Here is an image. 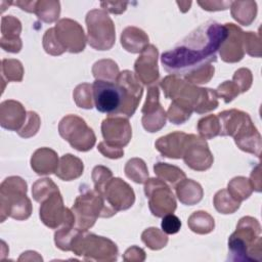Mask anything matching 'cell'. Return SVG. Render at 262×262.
Returning <instances> with one entry per match:
<instances>
[{
    "instance_id": "obj_34",
    "label": "cell",
    "mask_w": 262,
    "mask_h": 262,
    "mask_svg": "<svg viewBox=\"0 0 262 262\" xmlns=\"http://www.w3.org/2000/svg\"><path fill=\"white\" fill-rule=\"evenodd\" d=\"M198 130L203 139H210L219 135L220 123L218 117L209 115L202 118L198 123Z\"/></svg>"
},
{
    "instance_id": "obj_45",
    "label": "cell",
    "mask_w": 262,
    "mask_h": 262,
    "mask_svg": "<svg viewBox=\"0 0 262 262\" xmlns=\"http://www.w3.org/2000/svg\"><path fill=\"white\" fill-rule=\"evenodd\" d=\"M161 227H162L163 232H165L166 234H174L180 230L181 221L173 213L167 214V215L163 216Z\"/></svg>"
},
{
    "instance_id": "obj_2",
    "label": "cell",
    "mask_w": 262,
    "mask_h": 262,
    "mask_svg": "<svg viewBox=\"0 0 262 262\" xmlns=\"http://www.w3.org/2000/svg\"><path fill=\"white\" fill-rule=\"evenodd\" d=\"M143 88L137 77L128 70L119 74L116 81L96 79L92 96L96 110L110 117H132L142 96Z\"/></svg>"
},
{
    "instance_id": "obj_30",
    "label": "cell",
    "mask_w": 262,
    "mask_h": 262,
    "mask_svg": "<svg viewBox=\"0 0 262 262\" xmlns=\"http://www.w3.org/2000/svg\"><path fill=\"white\" fill-rule=\"evenodd\" d=\"M252 186L249 179L245 177H235L229 183L227 191L237 202H242L248 199L252 193Z\"/></svg>"
},
{
    "instance_id": "obj_7",
    "label": "cell",
    "mask_w": 262,
    "mask_h": 262,
    "mask_svg": "<svg viewBox=\"0 0 262 262\" xmlns=\"http://www.w3.org/2000/svg\"><path fill=\"white\" fill-rule=\"evenodd\" d=\"M87 41L96 50H108L115 43V27L111 17L103 10L94 9L87 13Z\"/></svg>"
},
{
    "instance_id": "obj_18",
    "label": "cell",
    "mask_w": 262,
    "mask_h": 262,
    "mask_svg": "<svg viewBox=\"0 0 262 262\" xmlns=\"http://www.w3.org/2000/svg\"><path fill=\"white\" fill-rule=\"evenodd\" d=\"M221 136H236L252 121L247 113L236 110L224 111L218 114Z\"/></svg>"
},
{
    "instance_id": "obj_43",
    "label": "cell",
    "mask_w": 262,
    "mask_h": 262,
    "mask_svg": "<svg viewBox=\"0 0 262 262\" xmlns=\"http://www.w3.org/2000/svg\"><path fill=\"white\" fill-rule=\"evenodd\" d=\"M40 126V118L35 112H28V123H25V126L17 131L18 135L25 138L35 135Z\"/></svg>"
},
{
    "instance_id": "obj_36",
    "label": "cell",
    "mask_w": 262,
    "mask_h": 262,
    "mask_svg": "<svg viewBox=\"0 0 262 262\" xmlns=\"http://www.w3.org/2000/svg\"><path fill=\"white\" fill-rule=\"evenodd\" d=\"M142 242L151 250H159L165 247L168 243L166 234L161 232L158 228L150 227L145 229L141 235Z\"/></svg>"
},
{
    "instance_id": "obj_39",
    "label": "cell",
    "mask_w": 262,
    "mask_h": 262,
    "mask_svg": "<svg viewBox=\"0 0 262 262\" xmlns=\"http://www.w3.org/2000/svg\"><path fill=\"white\" fill-rule=\"evenodd\" d=\"M58 189V187L54 184V182L51 179L44 178L39 179L34 185H33V196L34 199L41 203L43 200H45L51 192Z\"/></svg>"
},
{
    "instance_id": "obj_21",
    "label": "cell",
    "mask_w": 262,
    "mask_h": 262,
    "mask_svg": "<svg viewBox=\"0 0 262 262\" xmlns=\"http://www.w3.org/2000/svg\"><path fill=\"white\" fill-rule=\"evenodd\" d=\"M186 136L187 134L183 132L170 133L166 136L160 137L156 141V147L164 157L180 159L183 155Z\"/></svg>"
},
{
    "instance_id": "obj_17",
    "label": "cell",
    "mask_w": 262,
    "mask_h": 262,
    "mask_svg": "<svg viewBox=\"0 0 262 262\" xmlns=\"http://www.w3.org/2000/svg\"><path fill=\"white\" fill-rule=\"evenodd\" d=\"M228 34L219 48L221 58L226 62H236L244 57V32L233 24H225Z\"/></svg>"
},
{
    "instance_id": "obj_5",
    "label": "cell",
    "mask_w": 262,
    "mask_h": 262,
    "mask_svg": "<svg viewBox=\"0 0 262 262\" xmlns=\"http://www.w3.org/2000/svg\"><path fill=\"white\" fill-rule=\"evenodd\" d=\"M75 216L76 229L86 231L90 228L97 217H111L117 212L111 208L103 196L95 190H88L79 195L72 208Z\"/></svg>"
},
{
    "instance_id": "obj_38",
    "label": "cell",
    "mask_w": 262,
    "mask_h": 262,
    "mask_svg": "<svg viewBox=\"0 0 262 262\" xmlns=\"http://www.w3.org/2000/svg\"><path fill=\"white\" fill-rule=\"evenodd\" d=\"M92 86L83 83L78 85L73 93L74 99L79 107L82 108H92V91H91Z\"/></svg>"
},
{
    "instance_id": "obj_46",
    "label": "cell",
    "mask_w": 262,
    "mask_h": 262,
    "mask_svg": "<svg viewBox=\"0 0 262 262\" xmlns=\"http://www.w3.org/2000/svg\"><path fill=\"white\" fill-rule=\"evenodd\" d=\"M233 82L237 85V87L242 92L248 91L252 84V74L248 69H239L233 75Z\"/></svg>"
},
{
    "instance_id": "obj_13",
    "label": "cell",
    "mask_w": 262,
    "mask_h": 262,
    "mask_svg": "<svg viewBox=\"0 0 262 262\" xmlns=\"http://www.w3.org/2000/svg\"><path fill=\"white\" fill-rule=\"evenodd\" d=\"M101 132L106 144L119 148L127 145L132 136L129 121L127 118L120 116L104 119L101 124Z\"/></svg>"
},
{
    "instance_id": "obj_19",
    "label": "cell",
    "mask_w": 262,
    "mask_h": 262,
    "mask_svg": "<svg viewBox=\"0 0 262 262\" xmlns=\"http://www.w3.org/2000/svg\"><path fill=\"white\" fill-rule=\"evenodd\" d=\"M26 116V111L18 101L5 100L0 105V123L5 129L19 131Z\"/></svg>"
},
{
    "instance_id": "obj_24",
    "label": "cell",
    "mask_w": 262,
    "mask_h": 262,
    "mask_svg": "<svg viewBox=\"0 0 262 262\" xmlns=\"http://www.w3.org/2000/svg\"><path fill=\"white\" fill-rule=\"evenodd\" d=\"M83 162L79 158L68 154L60 158L55 174L64 181H71L80 177L83 174Z\"/></svg>"
},
{
    "instance_id": "obj_25",
    "label": "cell",
    "mask_w": 262,
    "mask_h": 262,
    "mask_svg": "<svg viewBox=\"0 0 262 262\" xmlns=\"http://www.w3.org/2000/svg\"><path fill=\"white\" fill-rule=\"evenodd\" d=\"M176 193L181 203L192 206L203 198L202 186L191 179H184L176 186Z\"/></svg>"
},
{
    "instance_id": "obj_4",
    "label": "cell",
    "mask_w": 262,
    "mask_h": 262,
    "mask_svg": "<svg viewBox=\"0 0 262 262\" xmlns=\"http://www.w3.org/2000/svg\"><path fill=\"white\" fill-rule=\"evenodd\" d=\"M0 191L2 218L5 213L6 216L16 220H24L30 217L32 206L26 195L27 183L25 180L16 176L8 177L2 182Z\"/></svg>"
},
{
    "instance_id": "obj_29",
    "label": "cell",
    "mask_w": 262,
    "mask_h": 262,
    "mask_svg": "<svg viewBox=\"0 0 262 262\" xmlns=\"http://www.w3.org/2000/svg\"><path fill=\"white\" fill-rule=\"evenodd\" d=\"M60 12L58 1H37L35 12L37 16L45 23H53Z\"/></svg>"
},
{
    "instance_id": "obj_20",
    "label": "cell",
    "mask_w": 262,
    "mask_h": 262,
    "mask_svg": "<svg viewBox=\"0 0 262 262\" xmlns=\"http://www.w3.org/2000/svg\"><path fill=\"white\" fill-rule=\"evenodd\" d=\"M21 31L20 21L11 16L2 17L1 26V47L8 52H19L21 48V41L19 39V33Z\"/></svg>"
},
{
    "instance_id": "obj_32",
    "label": "cell",
    "mask_w": 262,
    "mask_h": 262,
    "mask_svg": "<svg viewBox=\"0 0 262 262\" xmlns=\"http://www.w3.org/2000/svg\"><path fill=\"white\" fill-rule=\"evenodd\" d=\"M125 173L128 178L136 183H144L148 176L145 163L141 159L129 160L125 167Z\"/></svg>"
},
{
    "instance_id": "obj_16",
    "label": "cell",
    "mask_w": 262,
    "mask_h": 262,
    "mask_svg": "<svg viewBox=\"0 0 262 262\" xmlns=\"http://www.w3.org/2000/svg\"><path fill=\"white\" fill-rule=\"evenodd\" d=\"M136 77L145 85L155 83L159 78L158 70V49L151 45H146L140 52L134 64Z\"/></svg>"
},
{
    "instance_id": "obj_12",
    "label": "cell",
    "mask_w": 262,
    "mask_h": 262,
    "mask_svg": "<svg viewBox=\"0 0 262 262\" xmlns=\"http://www.w3.org/2000/svg\"><path fill=\"white\" fill-rule=\"evenodd\" d=\"M101 195L106 204L116 212L129 209L135 201L132 187L121 178H112L106 183Z\"/></svg>"
},
{
    "instance_id": "obj_11",
    "label": "cell",
    "mask_w": 262,
    "mask_h": 262,
    "mask_svg": "<svg viewBox=\"0 0 262 262\" xmlns=\"http://www.w3.org/2000/svg\"><path fill=\"white\" fill-rule=\"evenodd\" d=\"M55 37L60 46L67 51L78 53L85 48V35L83 28L70 18L60 19L54 27Z\"/></svg>"
},
{
    "instance_id": "obj_10",
    "label": "cell",
    "mask_w": 262,
    "mask_h": 262,
    "mask_svg": "<svg viewBox=\"0 0 262 262\" xmlns=\"http://www.w3.org/2000/svg\"><path fill=\"white\" fill-rule=\"evenodd\" d=\"M182 158L185 164L195 171H205L213 164V156L206 140L193 134L186 136Z\"/></svg>"
},
{
    "instance_id": "obj_23",
    "label": "cell",
    "mask_w": 262,
    "mask_h": 262,
    "mask_svg": "<svg viewBox=\"0 0 262 262\" xmlns=\"http://www.w3.org/2000/svg\"><path fill=\"white\" fill-rule=\"evenodd\" d=\"M147 35L135 27H127L121 35V44L129 52L139 53L148 45Z\"/></svg>"
},
{
    "instance_id": "obj_35",
    "label": "cell",
    "mask_w": 262,
    "mask_h": 262,
    "mask_svg": "<svg viewBox=\"0 0 262 262\" xmlns=\"http://www.w3.org/2000/svg\"><path fill=\"white\" fill-rule=\"evenodd\" d=\"M193 108L177 100H173L168 110L169 120L174 124H182L191 116Z\"/></svg>"
},
{
    "instance_id": "obj_8",
    "label": "cell",
    "mask_w": 262,
    "mask_h": 262,
    "mask_svg": "<svg viewBox=\"0 0 262 262\" xmlns=\"http://www.w3.org/2000/svg\"><path fill=\"white\" fill-rule=\"evenodd\" d=\"M59 134L64 140L80 151H87L95 143V135L85 121L75 115L64 117L58 126Z\"/></svg>"
},
{
    "instance_id": "obj_41",
    "label": "cell",
    "mask_w": 262,
    "mask_h": 262,
    "mask_svg": "<svg viewBox=\"0 0 262 262\" xmlns=\"http://www.w3.org/2000/svg\"><path fill=\"white\" fill-rule=\"evenodd\" d=\"M92 178L94 181V190L101 194L106 183L112 179V172L103 166H96L93 169Z\"/></svg>"
},
{
    "instance_id": "obj_37",
    "label": "cell",
    "mask_w": 262,
    "mask_h": 262,
    "mask_svg": "<svg viewBox=\"0 0 262 262\" xmlns=\"http://www.w3.org/2000/svg\"><path fill=\"white\" fill-rule=\"evenodd\" d=\"M24 69L20 61L16 59H3L2 60V78L7 81L20 82L23 80Z\"/></svg>"
},
{
    "instance_id": "obj_6",
    "label": "cell",
    "mask_w": 262,
    "mask_h": 262,
    "mask_svg": "<svg viewBox=\"0 0 262 262\" xmlns=\"http://www.w3.org/2000/svg\"><path fill=\"white\" fill-rule=\"evenodd\" d=\"M71 250L85 260H117L118 249L108 238L79 231L72 241Z\"/></svg>"
},
{
    "instance_id": "obj_1",
    "label": "cell",
    "mask_w": 262,
    "mask_h": 262,
    "mask_svg": "<svg viewBox=\"0 0 262 262\" xmlns=\"http://www.w3.org/2000/svg\"><path fill=\"white\" fill-rule=\"evenodd\" d=\"M225 25L209 20L191 32L172 50L161 56L165 70L174 76H186L217 59V51L226 39Z\"/></svg>"
},
{
    "instance_id": "obj_48",
    "label": "cell",
    "mask_w": 262,
    "mask_h": 262,
    "mask_svg": "<svg viewBox=\"0 0 262 262\" xmlns=\"http://www.w3.org/2000/svg\"><path fill=\"white\" fill-rule=\"evenodd\" d=\"M198 4L203 7L205 10L215 11V10H224L230 6L231 2H219V1H198Z\"/></svg>"
},
{
    "instance_id": "obj_40",
    "label": "cell",
    "mask_w": 262,
    "mask_h": 262,
    "mask_svg": "<svg viewBox=\"0 0 262 262\" xmlns=\"http://www.w3.org/2000/svg\"><path fill=\"white\" fill-rule=\"evenodd\" d=\"M214 76V67L211 64L200 68L190 74L184 76L185 81L191 84H204L208 83Z\"/></svg>"
},
{
    "instance_id": "obj_31",
    "label": "cell",
    "mask_w": 262,
    "mask_h": 262,
    "mask_svg": "<svg viewBox=\"0 0 262 262\" xmlns=\"http://www.w3.org/2000/svg\"><path fill=\"white\" fill-rule=\"evenodd\" d=\"M241 203L235 201L227 189L219 190L214 196V206L221 214H231L239 208Z\"/></svg>"
},
{
    "instance_id": "obj_28",
    "label": "cell",
    "mask_w": 262,
    "mask_h": 262,
    "mask_svg": "<svg viewBox=\"0 0 262 262\" xmlns=\"http://www.w3.org/2000/svg\"><path fill=\"white\" fill-rule=\"evenodd\" d=\"M92 73L96 79L105 81H116L120 74L117 63L111 59L96 61L92 68Z\"/></svg>"
},
{
    "instance_id": "obj_47",
    "label": "cell",
    "mask_w": 262,
    "mask_h": 262,
    "mask_svg": "<svg viewBox=\"0 0 262 262\" xmlns=\"http://www.w3.org/2000/svg\"><path fill=\"white\" fill-rule=\"evenodd\" d=\"M98 150L104 156L107 157L110 159H119L121 157H123L124 155V150L123 148H119V147H114L111 146L108 144H106L104 141H101L98 144Z\"/></svg>"
},
{
    "instance_id": "obj_22",
    "label": "cell",
    "mask_w": 262,
    "mask_h": 262,
    "mask_svg": "<svg viewBox=\"0 0 262 262\" xmlns=\"http://www.w3.org/2000/svg\"><path fill=\"white\" fill-rule=\"evenodd\" d=\"M31 167L39 175H47L56 172L58 167L56 152L47 147L37 149L31 158Z\"/></svg>"
},
{
    "instance_id": "obj_14",
    "label": "cell",
    "mask_w": 262,
    "mask_h": 262,
    "mask_svg": "<svg viewBox=\"0 0 262 262\" xmlns=\"http://www.w3.org/2000/svg\"><path fill=\"white\" fill-rule=\"evenodd\" d=\"M70 213L71 211L63 206L62 198L58 189L51 192L41 202L40 218L42 222L50 228L60 227L68 219Z\"/></svg>"
},
{
    "instance_id": "obj_27",
    "label": "cell",
    "mask_w": 262,
    "mask_h": 262,
    "mask_svg": "<svg viewBox=\"0 0 262 262\" xmlns=\"http://www.w3.org/2000/svg\"><path fill=\"white\" fill-rule=\"evenodd\" d=\"M189 228L196 233L206 234L214 229V219L211 215L204 211L194 212L188 219Z\"/></svg>"
},
{
    "instance_id": "obj_3",
    "label": "cell",
    "mask_w": 262,
    "mask_h": 262,
    "mask_svg": "<svg viewBox=\"0 0 262 262\" xmlns=\"http://www.w3.org/2000/svg\"><path fill=\"white\" fill-rule=\"evenodd\" d=\"M260 224L252 217H244L236 225V230L228 239V249L232 260L260 261L261 237Z\"/></svg>"
},
{
    "instance_id": "obj_26",
    "label": "cell",
    "mask_w": 262,
    "mask_h": 262,
    "mask_svg": "<svg viewBox=\"0 0 262 262\" xmlns=\"http://www.w3.org/2000/svg\"><path fill=\"white\" fill-rule=\"evenodd\" d=\"M231 15L241 25L249 26L256 17L257 5L253 1L231 2Z\"/></svg>"
},
{
    "instance_id": "obj_9",
    "label": "cell",
    "mask_w": 262,
    "mask_h": 262,
    "mask_svg": "<svg viewBox=\"0 0 262 262\" xmlns=\"http://www.w3.org/2000/svg\"><path fill=\"white\" fill-rule=\"evenodd\" d=\"M144 192L148 198V205L152 215L163 217L171 214L176 209V201L170 187L159 178L147 180Z\"/></svg>"
},
{
    "instance_id": "obj_42",
    "label": "cell",
    "mask_w": 262,
    "mask_h": 262,
    "mask_svg": "<svg viewBox=\"0 0 262 262\" xmlns=\"http://www.w3.org/2000/svg\"><path fill=\"white\" fill-rule=\"evenodd\" d=\"M43 46L45 51L51 55H59L66 51L55 37L54 28H50L45 32L43 37Z\"/></svg>"
},
{
    "instance_id": "obj_15",
    "label": "cell",
    "mask_w": 262,
    "mask_h": 262,
    "mask_svg": "<svg viewBox=\"0 0 262 262\" xmlns=\"http://www.w3.org/2000/svg\"><path fill=\"white\" fill-rule=\"evenodd\" d=\"M142 125L147 132H157L166 124V113L159 102V89L157 85L149 87L145 103L141 110Z\"/></svg>"
},
{
    "instance_id": "obj_33",
    "label": "cell",
    "mask_w": 262,
    "mask_h": 262,
    "mask_svg": "<svg viewBox=\"0 0 262 262\" xmlns=\"http://www.w3.org/2000/svg\"><path fill=\"white\" fill-rule=\"evenodd\" d=\"M155 173L162 179L172 183L173 185L176 184L178 181H182L185 179V174L183 171L175 166L168 165L167 163H158L154 166Z\"/></svg>"
},
{
    "instance_id": "obj_44",
    "label": "cell",
    "mask_w": 262,
    "mask_h": 262,
    "mask_svg": "<svg viewBox=\"0 0 262 262\" xmlns=\"http://www.w3.org/2000/svg\"><path fill=\"white\" fill-rule=\"evenodd\" d=\"M216 93L218 96H221L227 103L236 97L241 93V90L233 81H225L223 84L218 86Z\"/></svg>"
}]
</instances>
